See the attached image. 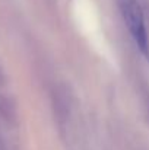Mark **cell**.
Segmentation results:
<instances>
[{
    "instance_id": "1",
    "label": "cell",
    "mask_w": 149,
    "mask_h": 150,
    "mask_svg": "<svg viewBox=\"0 0 149 150\" xmlns=\"http://www.w3.org/2000/svg\"><path fill=\"white\" fill-rule=\"evenodd\" d=\"M117 4L136 47L146 58H149V38L139 0H117Z\"/></svg>"
}]
</instances>
